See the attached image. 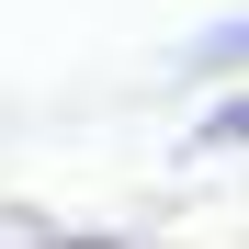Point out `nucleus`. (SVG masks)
I'll use <instances>...</instances> for the list:
<instances>
[{
	"instance_id": "f257e3e1",
	"label": "nucleus",
	"mask_w": 249,
	"mask_h": 249,
	"mask_svg": "<svg viewBox=\"0 0 249 249\" xmlns=\"http://www.w3.org/2000/svg\"><path fill=\"white\" fill-rule=\"evenodd\" d=\"M193 68H204V79H238V68H249V23H215V34H193Z\"/></svg>"
},
{
	"instance_id": "f03ea898",
	"label": "nucleus",
	"mask_w": 249,
	"mask_h": 249,
	"mask_svg": "<svg viewBox=\"0 0 249 249\" xmlns=\"http://www.w3.org/2000/svg\"><path fill=\"white\" fill-rule=\"evenodd\" d=\"M227 147H249V102H215L193 124V159H227Z\"/></svg>"
}]
</instances>
